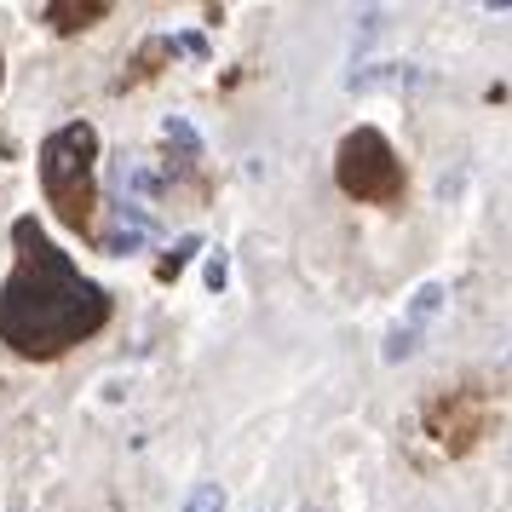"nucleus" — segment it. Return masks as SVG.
<instances>
[{
	"label": "nucleus",
	"instance_id": "f257e3e1",
	"mask_svg": "<svg viewBox=\"0 0 512 512\" xmlns=\"http://www.w3.org/2000/svg\"><path fill=\"white\" fill-rule=\"evenodd\" d=\"M12 248L18 259L0 282V346L18 357H64L110 323V294L81 277V265L41 231V219H18Z\"/></svg>",
	"mask_w": 512,
	"mask_h": 512
},
{
	"label": "nucleus",
	"instance_id": "f03ea898",
	"mask_svg": "<svg viewBox=\"0 0 512 512\" xmlns=\"http://www.w3.org/2000/svg\"><path fill=\"white\" fill-rule=\"evenodd\" d=\"M98 133L93 121H64L41 139V190L70 231H93L98 208Z\"/></svg>",
	"mask_w": 512,
	"mask_h": 512
},
{
	"label": "nucleus",
	"instance_id": "7ed1b4c3",
	"mask_svg": "<svg viewBox=\"0 0 512 512\" xmlns=\"http://www.w3.org/2000/svg\"><path fill=\"white\" fill-rule=\"evenodd\" d=\"M340 190L357 196V202H374V208H392L403 196V162L386 144V133H374V127L346 133V144H340Z\"/></svg>",
	"mask_w": 512,
	"mask_h": 512
},
{
	"label": "nucleus",
	"instance_id": "20e7f679",
	"mask_svg": "<svg viewBox=\"0 0 512 512\" xmlns=\"http://www.w3.org/2000/svg\"><path fill=\"white\" fill-rule=\"evenodd\" d=\"M420 75L409 70V64H374V70H357L346 81L351 93H374V87H415Z\"/></svg>",
	"mask_w": 512,
	"mask_h": 512
},
{
	"label": "nucleus",
	"instance_id": "39448f33",
	"mask_svg": "<svg viewBox=\"0 0 512 512\" xmlns=\"http://www.w3.org/2000/svg\"><path fill=\"white\" fill-rule=\"evenodd\" d=\"M438 311H443V282H420V288H415V300H409V311H403V323L426 334V323H432Z\"/></svg>",
	"mask_w": 512,
	"mask_h": 512
},
{
	"label": "nucleus",
	"instance_id": "423d86ee",
	"mask_svg": "<svg viewBox=\"0 0 512 512\" xmlns=\"http://www.w3.org/2000/svg\"><path fill=\"white\" fill-rule=\"evenodd\" d=\"M41 12H47L58 29H87L93 18H104L110 6H104V0H87V6H58V0H52V6H41Z\"/></svg>",
	"mask_w": 512,
	"mask_h": 512
},
{
	"label": "nucleus",
	"instance_id": "0eeeda50",
	"mask_svg": "<svg viewBox=\"0 0 512 512\" xmlns=\"http://www.w3.org/2000/svg\"><path fill=\"white\" fill-rule=\"evenodd\" d=\"M420 340H426L420 328L392 323V328H386V346H380V357H386V363H403V357H415V351H420Z\"/></svg>",
	"mask_w": 512,
	"mask_h": 512
},
{
	"label": "nucleus",
	"instance_id": "6e6552de",
	"mask_svg": "<svg viewBox=\"0 0 512 512\" xmlns=\"http://www.w3.org/2000/svg\"><path fill=\"white\" fill-rule=\"evenodd\" d=\"M185 512H225V484H196L185 495Z\"/></svg>",
	"mask_w": 512,
	"mask_h": 512
},
{
	"label": "nucleus",
	"instance_id": "1a4fd4ad",
	"mask_svg": "<svg viewBox=\"0 0 512 512\" xmlns=\"http://www.w3.org/2000/svg\"><path fill=\"white\" fill-rule=\"evenodd\" d=\"M196 248H202V242H196V236H185V242H179V248L167 254V265H162V271H167V277H179V271H185V259L196 254Z\"/></svg>",
	"mask_w": 512,
	"mask_h": 512
},
{
	"label": "nucleus",
	"instance_id": "9d476101",
	"mask_svg": "<svg viewBox=\"0 0 512 512\" xmlns=\"http://www.w3.org/2000/svg\"><path fill=\"white\" fill-rule=\"evenodd\" d=\"M225 282H231V265H225V254H213V259H208V288L219 294Z\"/></svg>",
	"mask_w": 512,
	"mask_h": 512
}]
</instances>
